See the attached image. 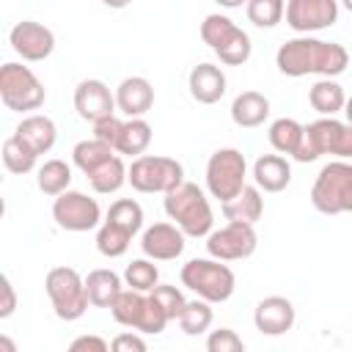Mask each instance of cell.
I'll use <instances>...</instances> for the list:
<instances>
[{"instance_id": "obj_1", "label": "cell", "mask_w": 352, "mask_h": 352, "mask_svg": "<svg viewBox=\"0 0 352 352\" xmlns=\"http://www.w3.org/2000/svg\"><path fill=\"white\" fill-rule=\"evenodd\" d=\"M275 66L286 77H338L349 66V52L338 41H322L314 36H297L278 47Z\"/></svg>"}, {"instance_id": "obj_2", "label": "cell", "mask_w": 352, "mask_h": 352, "mask_svg": "<svg viewBox=\"0 0 352 352\" xmlns=\"http://www.w3.org/2000/svg\"><path fill=\"white\" fill-rule=\"evenodd\" d=\"M162 206H165L168 220H173L187 236L201 239V236H209L212 234L214 214H212V206H209L206 192L198 184L182 182L179 187H173L170 192H165Z\"/></svg>"}, {"instance_id": "obj_3", "label": "cell", "mask_w": 352, "mask_h": 352, "mask_svg": "<svg viewBox=\"0 0 352 352\" xmlns=\"http://www.w3.org/2000/svg\"><path fill=\"white\" fill-rule=\"evenodd\" d=\"M182 286H187L195 297L206 300V302H226L234 289H236V275L234 270L209 256V258H190L184 267H182Z\"/></svg>"}, {"instance_id": "obj_4", "label": "cell", "mask_w": 352, "mask_h": 352, "mask_svg": "<svg viewBox=\"0 0 352 352\" xmlns=\"http://www.w3.org/2000/svg\"><path fill=\"white\" fill-rule=\"evenodd\" d=\"M110 314L118 324L132 327L138 333L146 336H157L165 330V324L170 322L165 308L160 305V300L151 292H138V289H121V294L113 300Z\"/></svg>"}, {"instance_id": "obj_5", "label": "cell", "mask_w": 352, "mask_h": 352, "mask_svg": "<svg viewBox=\"0 0 352 352\" xmlns=\"http://www.w3.org/2000/svg\"><path fill=\"white\" fill-rule=\"evenodd\" d=\"M201 38L204 44L217 55L220 63L226 66H242L250 60L253 44L250 36L226 14H209L201 22Z\"/></svg>"}, {"instance_id": "obj_6", "label": "cell", "mask_w": 352, "mask_h": 352, "mask_svg": "<svg viewBox=\"0 0 352 352\" xmlns=\"http://www.w3.org/2000/svg\"><path fill=\"white\" fill-rule=\"evenodd\" d=\"M311 204L322 214L352 212V165L346 160H333L322 165L311 187Z\"/></svg>"}, {"instance_id": "obj_7", "label": "cell", "mask_w": 352, "mask_h": 352, "mask_svg": "<svg viewBox=\"0 0 352 352\" xmlns=\"http://www.w3.org/2000/svg\"><path fill=\"white\" fill-rule=\"evenodd\" d=\"M44 292L52 302L55 316L63 322H77L91 305L85 278L74 267H52L44 278Z\"/></svg>"}, {"instance_id": "obj_8", "label": "cell", "mask_w": 352, "mask_h": 352, "mask_svg": "<svg viewBox=\"0 0 352 352\" xmlns=\"http://www.w3.org/2000/svg\"><path fill=\"white\" fill-rule=\"evenodd\" d=\"M0 99L14 113H30L44 104L47 91L33 69L11 60L0 66Z\"/></svg>"}, {"instance_id": "obj_9", "label": "cell", "mask_w": 352, "mask_h": 352, "mask_svg": "<svg viewBox=\"0 0 352 352\" xmlns=\"http://www.w3.org/2000/svg\"><path fill=\"white\" fill-rule=\"evenodd\" d=\"M184 182V168L173 157L140 154L129 165V184L138 192H170Z\"/></svg>"}, {"instance_id": "obj_10", "label": "cell", "mask_w": 352, "mask_h": 352, "mask_svg": "<svg viewBox=\"0 0 352 352\" xmlns=\"http://www.w3.org/2000/svg\"><path fill=\"white\" fill-rule=\"evenodd\" d=\"M248 162L239 148H217L206 162V190L220 204L231 201L248 182Z\"/></svg>"}, {"instance_id": "obj_11", "label": "cell", "mask_w": 352, "mask_h": 352, "mask_svg": "<svg viewBox=\"0 0 352 352\" xmlns=\"http://www.w3.org/2000/svg\"><path fill=\"white\" fill-rule=\"evenodd\" d=\"M52 220L63 228V231H94L102 223V209L99 201L80 192V190H66L52 201Z\"/></svg>"}, {"instance_id": "obj_12", "label": "cell", "mask_w": 352, "mask_h": 352, "mask_svg": "<svg viewBox=\"0 0 352 352\" xmlns=\"http://www.w3.org/2000/svg\"><path fill=\"white\" fill-rule=\"evenodd\" d=\"M256 248H258V236L250 223L228 220V226H223L206 236V253L220 261H242V258L253 256Z\"/></svg>"}, {"instance_id": "obj_13", "label": "cell", "mask_w": 352, "mask_h": 352, "mask_svg": "<svg viewBox=\"0 0 352 352\" xmlns=\"http://www.w3.org/2000/svg\"><path fill=\"white\" fill-rule=\"evenodd\" d=\"M338 19V0H289L286 3V25L300 33H316Z\"/></svg>"}, {"instance_id": "obj_14", "label": "cell", "mask_w": 352, "mask_h": 352, "mask_svg": "<svg viewBox=\"0 0 352 352\" xmlns=\"http://www.w3.org/2000/svg\"><path fill=\"white\" fill-rule=\"evenodd\" d=\"M8 44L11 50L22 58V60H30V63H38V60H47L55 50V33L36 22V19H22L11 28L8 33Z\"/></svg>"}, {"instance_id": "obj_15", "label": "cell", "mask_w": 352, "mask_h": 352, "mask_svg": "<svg viewBox=\"0 0 352 352\" xmlns=\"http://www.w3.org/2000/svg\"><path fill=\"white\" fill-rule=\"evenodd\" d=\"M184 231L176 223H154L143 228L140 234V250L143 256L154 261H173L184 253Z\"/></svg>"}, {"instance_id": "obj_16", "label": "cell", "mask_w": 352, "mask_h": 352, "mask_svg": "<svg viewBox=\"0 0 352 352\" xmlns=\"http://www.w3.org/2000/svg\"><path fill=\"white\" fill-rule=\"evenodd\" d=\"M74 110L82 121H99L104 116H113L116 107V91H110L102 80H82L74 88Z\"/></svg>"}, {"instance_id": "obj_17", "label": "cell", "mask_w": 352, "mask_h": 352, "mask_svg": "<svg viewBox=\"0 0 352 352\" xmlns=\"http://www.w3.org/2000/svg\"><path fill=\"white\" fill-rule=\"evenodd\" d=\"M294 305L289 297L280 294H270L264 300H258L256 311H253V324L261 336H283L294 327Z\"/></svg>"}, {"instance_id": "obj_18", "label": "cell", "mask_w": 352, "mask_h": 352, "mask_svg": "<svg viewBox=\"0 0 352 352\" xmlns=\"http://www.w3.org/2000/svg\"><path fill=\"white\" fill-rule=\"evenodd\" d=\"M154 104V85L146 77H124L116 88V107L126 118H143Z\"/></svg>"}, {"instance_id": "obj_19", "label": "cell", "mask_w": 352, "mask_h": 352, "mask_svg": "<svg viewBox=\"0 0 352 352\" xmlns=\"http://www.w3.org/2000/svg\"><path fill=\"white\" fill-rule=\"evenodd\" d=\"M226 74L220 66L214 63H198L192 66L190 77H187V88H190V96L198 102V104H214L226 96Z\"/></svg>"}, {"instance_id": "obj_20", "label": "cell", "mask_w": 352, "mask_h": 352, "mask_svg": "<svg viewBox=\"0 0 352 352\" xmlns=\"http://www.w3.org/2000/svg\"><path fill=\"white\" fill-rule=\"evenodd\" d=\"M14 135L22 138V140L41 157V154H47V151L55 146V140H58V126H55V121H52L50 116L30 113V116H25V118L16 124Z\"/></svg>"}, {"instance_id": "obj_21", "label": "cell", "mask_w": 352, "mask_h": 352, "mask_svg": "<svg viewBox=\"0 0 352 352\" xmlns=\"http://www.w3.org/2000/svg\"><path fill=\"white\" fill-rule=\"evenodd\" d=\"M253 182L264 192H280L292 182V165L280 154H261L253 162Z\"/></svg>"}, {"instance_id": "obj_22", "label": "cell", "mask_w": 352, "mask_h": 352, "mask_svg": "<svg viewBox=\"0 0 352 352\" xmlns=\"http://www.w3.org/2000/svg\"><path fill=\"white\" fill-rule=\"evenodd\" d=\"M270 118V99L258 91H242L231 102V121L242 129H256Z\"/></svg>"}, {"instance_id": "obj_23", "label": "cell", "mask_w": 352, "mask_h": 352, "mask_svg": "<svg viewBox=\"0 0 352 352\" xmlns=\"http://www.w3.org/2000/svg\"><path fill=\"white\" fill-rule=\"evenodd\" d=\"M223 209V217L226 220H234V223H250L256 226L264 214V198H261V190L256 184H245L231 201L220 204Z\"/></svg>"}, {"instance_id": "obj_24", "label": "cell", "mask_w": 352, "mask_h": 352, "mask_svg": "<svg viewBox=\"0 0 352 352\" xmlns=\"http://www.w3.org/2000/svg\"><path fill=\"white\" fill-rule=\"evenodd\" d=\"M124 286H126L124 278L118 272H113V270H104V267L91 270L85 275V292H88L91 305H96V308H110Z\"/></svg>"}, {"instance_id": "obj_25", "label": "cell", "mask_w": 352, "mask_h": 352, "mask_svg": "<svg viewBox=\"0 0 352 352\" xmlns=\"http://www.w3.org/2000/svg\"><path fill=\"white\" fill-rule=\"evenodd\" d=\"M308 102L319 116H336V113H344L346 94L333 77H319L308 91Z\"/></svg>"}, {"instance_id": "obj_26", "label": "cell", "mask_w": 352, "mask_h": 352, "mask_svg": "<svg viewBox=\"0 0 352 352\" xmlns=\"http://www.w3.org/2000/svg\"><path fill=\"white\" fill-rule=\"evenodd\" d=\"M88 182H91L94 192H99V195H113V192H118V190L129 182V168H126L124 160L116 154V157H110L104 165H99L94 173H88Z\"/></svg>"}, {"instance_id": "obj_27", "label": "cell", "mask_w": 352, "mask_h": 352, "mask_svg": "<svg viewBox=\"0 0 352 352\" xmlns=\"http://www.w3.org/2000/svg\"><path fill=\"white\" fill-rule=\"evenodd\" d=\"M148 143H151V124L146 118H129L121 126L116 151L124 157H140L148 148Z\"/></svg>"}, {"instance_id": "obj_28", "label": "cell", "mask_w": 352, "mask_h": 352, "mask_svg": "<svg viewBox=\"0 0 352 352\" xmlns=\"http://www.w3.org/2000/svg\"><path fill=\"white\" fill-rule=\"evenodd\" d=\"M118 151L110 146V143H104V140H99V138H91V140H80L74 148H72V162L88 176V173H94L99 165H104L110 157H116Z\"/></svg>"}, {"instance_id": "obj_29", "label": "cell", "mask_w": 352, "mask_h": 352, "mask_svg": "<svg viewBox=\"0 0 352 352\" xmlns=\"http://www.w3.org/2000/svg\"><path fill=\"white\" fill-rule=\"evenodd\" d=\"M36 184L44 195L50 198H58L60 192L69 190L72 184V165L63 162V160H47L44 165H38L36 170Z\"/></svg>"}, {"instance_id": "obj_30", "label": "cell", "mask_w": 352, "mask_h": 352, "mask_svg": "<svg viewBox=\"0 0 352 352\" xmlns=\"http://www.w3.org/2000/svg\"><path fill=\"white\" fill-rule=\"evenodd\" d=\"M302 126H305V124H300V121H294V118H275V121L270 124V132H267L270 146H272L278 154L294 157V151H297V146H300V140H302Z\"/></svg>"}, {"instance_id": "obj_31", "label": "cell", "mask_w": 352, "mask_h": 352, "mask_svg": "<svg viewBox=\"0 0 352 352\" xmlns=\"http://www.w3.org/2000/svg\"><path fill=\"white\" fill-rule=\"evenodd\" d=\"M36 162H38V154L22 138H16V135L6 138V143H3V165L11 173L25 176V173H30L36 168Z\"/></svg>"}, {"instance_id": "obj_32", "label": "cell", "mask_w": 352, "mask_h": 352, "mask_svg": "<svg viewBox=\"0 0 352 352\" xmlns=\"http://www.w3.org/2000/svg\"><path fill=\"white\" fill-rule=\"evenodd\" d=\"M212 319H214L212 302L195 297V300H187V305H184V311L179 314L176 322H179L184 336H201V333H206L212 327Z\"/></svg>"}, {"instance_id": "obj_33", "label": "cell", "mask_w": 352, "mask_h": 352, "mask_svg": "<svg viewBox=\"0 0 352 352\" xmlns=\"http://www.w3.org/2000/svg\"><path fill=\"white\" fill-rule=\"evenodd\" d=\"M129 245H132V234H129L126 228H121V226H116V223H110V220H104V223L99 226V231H96V250H99L104 258H118V256H124V253L129 250Z\"/></svg>"}, {"instance_id": "obj_34", "label": "cell", "mask_w": 352, "mask_h": 352, "mask_svg": "<svg viewBox=\"0 0 352 352\" xmlns=\"http://www.w3.org/2000/svg\"><path fill=\"white\" fill-rule=\"evenodd\" d=\"M104 220H110V223L126 228V231L135 236V234L143 228V206H140L138 201H132V198H118V201L110 204Z\"/></svg>"}, {"instance_id": "obj_35", "label": "cell", "mask_w": 352, "mask_h": 352, "mask_svg": "<svg viewBox=\"0 0 352 352\" xmlns=\"http://www.w3.org/2000/svg\"><path fill=\"white\" fill-rule=\"evenodd\" d=\"M124 283L129 289H138V292H151L157 283H160V270L154 264V258H135L126 264L124 270Z\"/></svg>"}, {"instance_id": "obj_36", "label": "cell", "mask_w": 352, "mask_h": 352, "mask_svg": "<svg viewBox=\"0 0 352 352\" xmlns=\"http://www.w3.org/2000/svg\"><path fill=\"white\" fill-rule=\"evenodd\" d=\"M245 11L256 28H275L286 16V3L283 0H248Z\"/></svg>"}, {"instance_id": "obj_37", "label": "cell", "mask_w": 352, "mask_h": 352, "mask_svg": "<svg viewBox=\"0 0 352 352\" xmlns=\"http://www.w3.org/2000/svg\"><path fill=\"white\" fill-rule=\"evenodd\" d=\"M151 294L160 300V305L165 308V314H168L170 322L179 319V314H182L184 305H187V297L182 294V289H176V286H170V283H157V286L151 289Z\"/></svg>"}, {"instance_id": "obj_38", "label": "cell", "mask_w": 352, "mask_h": 352, "mask_svg": "<svg viewBox=\"0 0 352 352\" xmlns=\"http://www.w3.org/2000/svg\"><path fill=\"white\" fill-rule=\"evenodd\" d=\"M206 349L209 352H242L245 341L231 327H220V330H212L206 336Z\"/></svg>"}, {"instance_id": "obj_39", "label": "cell", "mask_w": 352, "mask_h": 352, "mask_svg": "<svg viewBox=\"0 0 352 352\" xmlns=\"http://www.w3.org/2000/svg\"><path fill=\"white\" fill-rule=\"evenodd\" d=\"M121 126H124V121L116 113L113 116H104V118L94 121V138H99V140H104V143H110L116 148L118 135H121Z\"/></svg>"}, {"instance_id": "obj_40", "label": "cell", "mask_w": 352, "mask_h": 352, "mask_svg": "<svg viewBox=\"0 0 352 352\" xmlns=\"http://www.w3.org/2000/svg\"><path fill=\"white\" fill-rule=\"evenodd\" d=\"M16 311V292L8 275L0 278V319H8Z\"/></svg>"}, {"instance_id": "obj_41", "label": "cell", "mask_w": 352, "mask_h": 352, "mask_svg": "<svg viewBox=\"0 0 352 352\" xmlns=\"http://www.w3.org/2000/svg\"><path fill=\"white\" fill-rule=\"evenodd\" d=\"M110 349H116V352H146V341L138 333H118L110 341Z\"/></svg>"}, {"instance_id": "obj_42", "label": "cell", "mask_w": 352, "mask_h": 352, "mask_svg": "<svg viewBox=\"0 0 352 352\" xmlns=\"http://www.w3.org/2000/svg\"><path fill=\"white\" fill-rule=\"evenodd\" d=\"M69 349L72 352H107L110 344L104 338H99V336H80V338H74L69 344Z\"/></svg>"}, {"instance_id": "obj_43", "label": "cell", "mask_w": 352, "mask_h": 352, "mask_svg": "<svg viewBox=\"0 0 352 352\" xmlns=\"http://www.w3.org/2000/svg\"><path fill=\"white\" fill-rule=\"evenodd\" d=\"M220 8H242V6H248V0H214Z\"/></svg>"}, {"instance_id": "obj_44", "label": "cell", "mask_w": 352, "mask_h": 352, "mask_svg": "<svg viewBox=\"0 0 352 352\" xmlns=\"http://www.w3.org/2000/svg\"><path fill=\"white\" fill-rule=\"evenodd\" d=\"M102 3H104L107 8H116V11H121V8H126L132 0H102Z\"/></svg>"}, {"instance_id": "obj_45", "label": "cell", "mask_w": 352, "mask_h": 352, "mask_svg": "<svg viewBox=\"0 0 352 352\" xmlns=\"http://www.w3.org/2000/svg\"><path fill=\"white\" fill-rule=\"evenodd\" d=\"M0 349H6V352H16V346H14V344H11L6 336H0Z\"/></svg>"}, {"instance_id": "obj_46", "label": "cell", "mask_w": 352, "mask_h": 352, "mask_svg": "<svg viewBox=\"0 0 352 352\" xmlns=\"http://www.w3.org/2000/svg\"><path fill=\"white\" fill-rule=\"evenodd\" d=\"M344 116H346V124H352V96H346V104H344Z\"/></svg>"}, {"instance_id": "obj_47", "label": "cell", "mask_w": 352, "mask_h": 352, "mask_svg": "<svg viewBox=\"0 0 352 352\" xmlns=\"http://www.w3.org/2000/svg\"><path fill=\"white\" fill-rule=\"evenodd\" d=\"M338 6H344V8L352 14V0H338Z\"/></svg>"}]
</instances>
